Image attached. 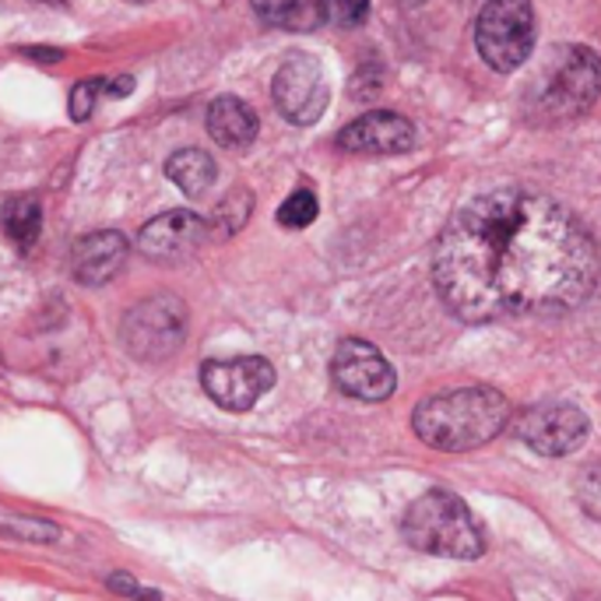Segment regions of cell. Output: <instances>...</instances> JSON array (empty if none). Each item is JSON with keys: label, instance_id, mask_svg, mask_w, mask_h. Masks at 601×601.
Returning a JSON list of instances; mask_svg holds the SVG:
<instances>
[{"label": "cell", "instance_id": "6da1fadb", "mask_svg": "<svg viewBox=\"0 0 601 601\" xmlns=\"http://www.w3.org/2000/svg\"><path fill=\"white\" fill-rule=\"evenodd\" d=\"M591 233L546 193L500 187L454 212L433 247V285L468 324L555 317L598 285Z\"/></svg>", "mask_w": 601, "mask_h": 601}, {"label": "cell", "instance_id": "7a4b0ae2", "mask_svg": "<svg viewBox=\"0 0 601 601\" xmlns=\"http://www.w3.org/2000/svg\"><path fill=\"white\" fill-rule=\"evenodd\" d=\"M510 423V401L496 387H454L418 401L412 415L415 437L433 450L461 454L496 440Z\"/></svg>", "mask_w": 601, "mask_h": 601}, {"label": "cell", "instance_id": "3957f363", "mask_svg": "<svg viewBox=\"0 0 601 601\" xmlns=\"http://www.w3.org/2000/svg\"><path fill=\"white\" fill-rule=\"evenodd\" d=\"M404 542L443 560H478L486 552V531L468 503L450 489H429L404 510Z\"/></svg>", "mask_w": 601, "mask_h": 601}, {"label": "cell", "instance_id": "277c9868", "mask_svg": "<svg viewBox=\"0 0 601 601\" xmlns=\"http://www.w3.org/2000/svg\"><path fill=\"white\" fill-rule=\"evenodd\" d=\"M187 303L173 292H155L130 306L120 321V341L138 363H162L184 349Z\"/></svg>", "mask_w": 601, "mask_h": 601}, {"label": "cell", "instance_id": "5b68a950", "mask_svg": "<svg viewBox=\"0 0 601 601\" xmlns=\"http://www.w3.org/2000/svg\"><path fill=\"white\" fill-rule=\"evenodd\" d=\"M475 47L492 71H517L535 47L531 0H483L475 18Z\"/></svg>", "mask_w": 601, "mask_h": 601}, {"label": "cell", "instance_id": "8992f818", "mask_svg": "<svg viewBox=\"0 0 601 601\" xmlns=\"http://www.w3.org/2000/svg\"><path fill=\"white\" fill-rule=\"evenodd\" d=\"M601 96V57L588 47H566L555 53L552 67L546 71L542 96L535 110L542 120H569L594 107Z\"/></svg>", "mask_w": 601, "mask_h": 601}, {"label": "cell", "instance_id": "52a82bcc", "mask_svg": "<svg viewBox=\"0 0 601 601\" xmlns=\"http://www.w3.org/2000/svg\"><path fill=\"white\" fill-rule=\"evenodd\" d=\"M201 387L218 409L250 412L275 387V366L264 355L212 359L201 366Z\"/></svg>", "mask_w": 601, "mask_h": 601}, {"label": "cell", "instance_id": "ba28073f", "mask_svg": "<svg viewBox=\"0 0 601 601\" xmlns=\"http://www.w3.org/2000/svg\"><path fill=\"white\" fill-rule=\"evenodd\" d=\"M588 415H584L577 404H531L524 409L514 423L517 440L528 443L535 454L542 458H566V454H577L588 440Z\"/></svg>", "mask_w": 601, "mask_h": 601}, {"label": "cell", "instance_id": "9c48e42d", "mask_svg": "<svg viewBox=\"0 0 601 601\" xmlns=\"http://www.w3.org/2000/svg\"><path fill=\"white\" fill-rule=\"evenodd\" d=\"M330 380H335L341 395L370 404L390 398L398 387L395 366L387 363L380 349H373L363 338H345L338 345L335 359H330Z\"/></svg>", "mask_w": 601, "mask_h": 601}, {"label": "cell", "instance_id": "30bf717a", "mask_svg": "<svg viewBox=\"0 0 601 601\" xmlns=\"http://www.w3.org/2000/svg\"><path fill=\"white\" fill-rule=\"evenodd\" d=\"M278 113L296 127L317 124L327 110V78L317 57L310 53H292L275 74L272 85Z\"/></svg>", "mask_w": 601, "mask_h": 601}, {"label": "cell", "instance_id": "8fae6325", "mask_svg": "<svg viewBox=\"0 0 601 601\" xmlns=\"http://www.w3.org/2000/svg\"><path fill=\"white\" fill-rule=\"evenodd\" d=\"M208 236L212 229L201 215L187 212V208H173L138 233V253L155 264H184L208 243Z\"/></svg>", "mask_w": 601, "mask_h": 601}, {"label": "cell", "instance_id": "7c38bea8", "mask_svg": "<svg viewBox=\"0 0 601 601\" xmlns=\"http://www.w3.org/2000/svg\"><path fill=\"white\" fill-rule=\"evenodd\" d=\"M338 145L352 155H401L415 145V127L401 113L373 110L352 120L338 134Z\"/></svg>", "mask_w": 601, "mask_h": 601}, {"label": "cell", "instance_id": "4fadbf2b", "mask_svg": "<svg viewBox=\"0 0 601 601\" xmlns=\"http://www.w3.org/2000/svg\"><path fill=\"white\" fill-rule=\"evenodd\" d=\"M130 243L124 233L116 229H99L82 236L71 250V275L85 289H99V285L113 281L127 264Z\"/></svg>", "mask_w": 601, "mask_h": 601}, {"label": "cell", "instance_id": "5bb4252c", "mask_svg": "<svg viewBox=\"0 0 601 601\" xmlns=\"http://www.w3.org/2000/svg\"><path fill=\"white\" fill-rule=\"evenodd\" d=\"M208 134L212 141L229 148V152H243L258 138V113H253L243 99L236 96H218L208 107Z\"/></svg>", "mask_w": 601, "mask_h": 601}, {"label": "cell", "instance_id": "9a60e30c", "mask_svg": "<svg viewBox=\"0 0 601 601\" xmlns=\"http://www.w3.org/2000/svg\"><path fill=\"white\" fill-rule=\"evenodd\" d=\"M165 176H170L187 198H204V193L215 187L218 165L212 155L201 152V148H179V152H173L170 162H165Z\"/></svg>", "mask_w": 601, "mask_h": 601}, {"label": "cell", "instance_id": "2e32d148", "mask_svg": "<svg viewBox=\"0 0 601 601\" xmlns=\"http://www.w3.org/2000/svg\"><path fill=\"white\" fill-rule=\"evenodd\" d=\"M0 229L18 250H28L42 233V204L36 193H14L0 208Z\"/></svg>", "mask_w": 601, "mask_h": 601}, {"label": "cell", "instance_id": "e0dca14e", "mask_svg": "<svg viewBox=\"0 0 601 601\" xmlns=\"http://www.w3.org/2000/svg\"><path fill=\"white\" fill-rule=\"evenodd\" d=\"M258 18L278 28H313L321 22L317 0H250Z\"/></svg>", "mask_w": 601, "mask_h": 601}, {"label": "cell", "instance_id": "ac0fdd59", "mask_svg": "<svg viewBox=\"0 0 601 601\" xmlns=\"http://www.w3.org/2000/svg\"><path fill=\"white\" fill-rule=\"evenodd\" d=\"M250 212H253V193L247 187H236V190L225 193V201L215 208V218L208 222V229L225 239V236H233V233L243 229Z\"/></svg>", "mask_w": 601, "mask_h": 601}, {"label": "cell", "instance_id": "d6986e66", "mask_svg": "<svg viewBox=\"0 0 601 601\" xmlns=\"http://www.w3.org/2000/svg\"><path fill=\"white\" fill-rule=\"evenodd\" d=\"M0 531L18 538V542H28V546H53L60 538L57 524L42 521V517H4L0 521Z\"/></svg>", "mask_w": 601, "mask_h": 601}, {"label": "cell", "instance_id": "ffe728a7", "mask_svg": "<svg viewBox=\"0 0 601 601\" xmlns=\"http://www.w3.org/2000/svg\"><path fill=\"white\" fill-rule=\"evenodd\" d=\"M321 22L335 25V28H355L366 22L370 14V0H317Z\"/></svg>", "mask_w": 601, "mask_h": 601}, {"label": "cell", "instance_id": "44dd1931", "mask_svg": "<svg viewBox=\"0 0 601 601\" xmlns=\"http://www.w3.org/2000/svg\"><path fill=\"white\" fill-rule=\"evenodd\" d=\"M317 212H321L317 198H313L310 190H296L278 208V225H285V229H306V225L317 218Z\"/></svg>", "mask_w": 601, "mask_h": 601}, {"label": "cell", "instance_id": "7402d4cb", "mask_svg": "<svg viewBox=\"0 0 601 601\" xmlns=\"http://www.w3.org/2000/svg\"><path fill=\"white\" fill-rule=\"evenodd\" d=\"M574 492H577V503H580L584 514L601 521V461L588 464V468H580Z\"/></svg>", "mask_w": 601, "mask_h": 601}, {"label": "cell", "instance_id": "603a6c76", "mask_svg": "<svg viewBox=\"0 0 601 601\" xmlns=\"http://www.w3.org/2000/svg\"><path fill=\"white\" fill-rule=\"evenodd\" d=\"M102 85H107V78H85L74 85V92H71V120H88L96 110V102L102 99Z\"/></svg>", "mask_w": 601, "mask_h": 601}, {"label": "cell", "instance_id": "cb8c5ba5", "mask_svg": "<svg viewBox=\"0 0 601 601\" xmlns=\"http://www.w3.org/2000/svg\"><path fill=\"white\" fill-rule=\"evenodd\" d=\"M107 588H110L113 594H120V598H134V601H162V594H159V591L141 588V584L134 580L130 574H110V577H107Z\"/></svg>", "mask_w": 601, "mask_h": 601}, {"label": "cell", "instance_id": "d4e9b609", "mask_svg": "<svg viewBox=\"0 0 601 601\" xmlns=\"http://www.w3.org/2000/svg\"><path fill=\"white\" fill-rule=\"evenodd\" d=\"M130 92H134V78H127V74H124V78L102 85V96H107V99H124V96H130Z\"/></svg>", "mask_w": 601, "mask_h": 601}, {"label": "cell", "instance_id": "484cf974", "mask_svg": "<svg viewBox=\"0 0 601 601\" xmlns=\"http://www.w3.org/2000/svg\"><path fill=\"white\" fill-rule=\"evenodd\" d=\"M25 57H36V60H53V64H57V60L64 57V53H60V50H36V47H33V50H25Z\"/></svg>", "mask_w": 601, "mask_h": 601}, {"label": "cell", "instance_id": "4316f807", "mask_svg": "<svg viewBox=\"0 0 601 601\" xmlns=\"http://www.w3.org/2000/svg\"><path fill=\"white\" fill-rule=\"evenodd\" d=\"M401 4H409V8H418V4H426V0H401Z\"/></svg>", "mask_w": 601, "mask_h": 601}, {"label": "cell", "instance_id": "83f0119b", "mask_svg": "<svg viewBox=\"0 0 601 601\" xmlns=\"http://www.w3.org/2000/svg\"><path fill=\"white\" fill-rule=\"evenodd\" d=\"M591 601H601V598H591Z\"/></svg>", "mask_w": 601, "mask_h": 601}]
</instances>
